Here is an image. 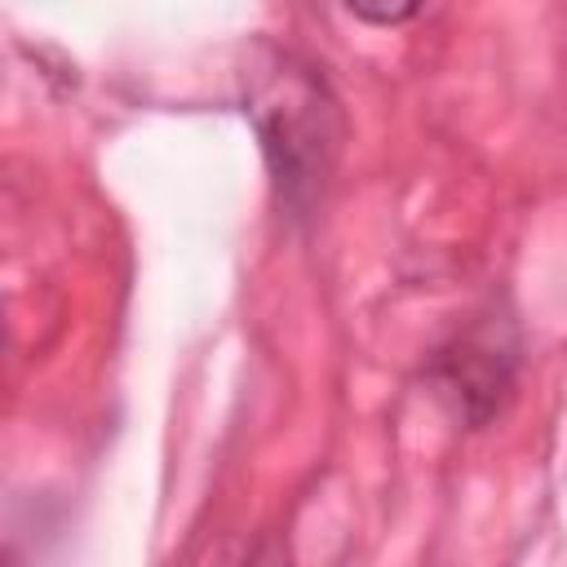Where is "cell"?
Here are the masks:
<instances>
[{
    "mask_svg": "<svg viewBox=\"0 0 567 567\" xmlns=\"http://www.w3.org/2000/svg\"><path fill=\"white\" fill-rule=\"evenodd\" d=\"M244 111L261 137V155L284 208L306 213L341 151V106L323 75L288 53H270V62L252 71Z\"/></svg>",
    "mask_w": 567,
    "mask_h": 567,
    "instance_id": "1",
    "label": "cell"
},
{
    "mask_svg": "<svg viewBox=\"0 0 567 567\" xmlns=\"http://www.w3.org/2000/svg\"><path fill=\"white\" fill-rule=\"evenodd\" d=\"M368 27H403L421 13V0H341Z\"/></svg>",
    "mask_w": 567,
    "mask_h": 567,
    "instance_id": "3",
    "label": "cell"
},
{
    "mask_svg": "<svg viewBox=\"0 0 567 567\" xmlns=\"http://www.w3.org/2000/svg\"><path fill=\"white\" fill-rule=\"evenodd\" d=\"M439 377L470 421H487L496 394L509 385V354H501V346H492L487 337H465L456 354H443Z\"/></svg>",
    "mask_w": 567,
    "mask_h": 567,
    "instance_id": "2",
    "label": "cell"
}]
</instances>
